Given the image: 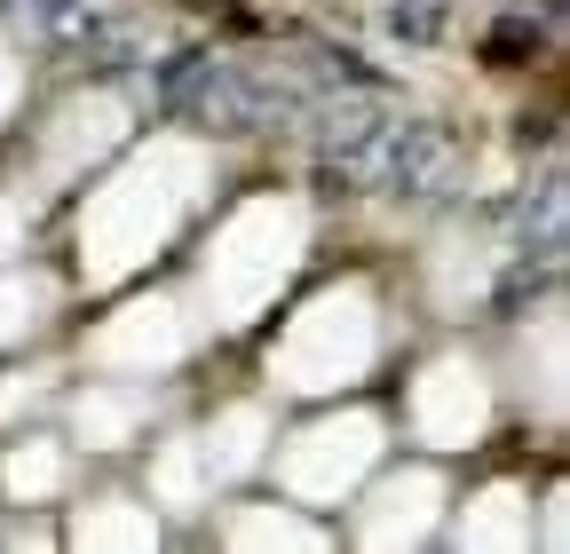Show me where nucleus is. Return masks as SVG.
<instances>
[{"label": "nucleus", "mask_w": 570, "mask_h": 554, "mask_svg": "<svg viewBox=\"0 0 570 554\" xmlns=\"http://www.w3.org/2000/svg\"><path fill=\"white\" fill-rule=\"evenodd\" d=\"M206 190V151L183 144V135H159L151 151H135L104 190H88L80 215V277L88 286H119L151 261L175 222L190 215V198Z\"/></svg>", "instance_id": "f257e3e1"}, {"label": "nucleus", "mask_w": 570, "mask_h": 554, "mask_svg": "<svg viewBox=\"0 0 570 554\" xmlns=\"http://www.w3.org/2000/svg\"><path fill=\"white\" fill-rule=\"evenodd\" d=\"M302 238H309V222H302L294 198H246L206 246V301H214V317L254 325L277 301V286L294 277Z\"/></svg>", "instance_id": "f03ea898"}, {"label": "nucleus", "mask_w": 570, "mask_h": 554, "mask_svg": "<svg viewBox=\"0 0 570 554\" xmlns=\"http://www.w3.org/2000/svg\"><path fill=\"white\" fill-rule=\"evenodd\" d=\"M373 349H381L373 294L365 286H325L294 325H285L277 357H269V380L294 388V396H325V388L365 380L373 373Z\"/></svg>", "instance_id": "7ed1b4c3"}, {"label": "nucleus", "mask_w": 570, "mask_h": 554, "mask_svg": "<svg viewBox=\"0 0 570 554\" xmlns=\"http://www.w3.org/2000/svg\"><path fill=\"white\" fill-rule=\"evenodd\" d=\"M373 459H381V421L373 412H333V421H317V428H302L285 444L277 483L294 499H341L373 475Z\"/></svg>", "instance_id": "20e7f679"}, {"label": "nucleus", "mask_w": 570, "mask_h": 554, "mask_svg": "<svg viewBox=\"0 0 570 554\" xmlns=\"http://www.w3.org/2000/svg\"><path fill=\"white\" fill-rule=\"evenodd\" d=\"M88 357L111 365V373H167V365L190 357V317H183V301H167V294L127 301L119 317H104V325L88 333Z\"/></svg>", "instance_id": "39448f33"}, {"label": "nucleus", "mask_w": 570, "mask_h": 554, "mask_svg": "<svg viewBox=\"0 0 570 554\" xmlns=\"http://www.w3.org/2000/svg\"><path fill=\"white\" fill-rule=\"evenodd\" d=\"M412 428H420V444H436V452L475 444L491 428V380L468 357H436L412 380Z\"/></svg>", "instance_id": "423d86ee"}, {"label": "nucleus", "mask_w": 570, "mask_h": 554, "mask_svg": "<svg viewBox=\"0 0 570 554\" xmlns=\"http://www.w3.org/2000/svg\"><path fill=\"white\" fill-rule=\"evenodd\" d=\"M436 515H444V475L436 467H396L373 492V507L356 515V538L365 546H420L436 531Z\"/></svg>", "instance_id": "0eeeda50"}, {"label": "nucleus", "mask_w": 570, "mask_h": 554, "mask_svg": "<svg viewBox=\"0 0 570 554\" xmlns=\"http://www.w3.org/2000/svg\"><path fill=\"white\" fill-rule=\"evenodd\" d=\"M127 135V103L119 96H71L56 119H48V144H40V159H48V175H80L88 159H104L111 144Z\"/></svg>", "instance_id": "6e6552de"}, {"label": "nucleus", "mask_w": 570, "mask_h": 554, "mask_svg": "<svg viewBox=\"0 0 570 554\" xmlns=\"http://www.w3.org/2000/svg\"><path fill=\"white\" fill-rule=\"evenodd\" d=\"M531 538V499L515 483H483L460 515V546H523Z\"/></svg>", "instance_id": "1a4fd4ad"}, {"label": "nucleus", "mask_w": 570, "mask_h": 554, "mask_svg": "<svg viewBox=\"0 0 570 554\" xmlns=\"http://www.w3.org/2000/svg\"><path fill=\"white\" fill-rule=\"evenodd\" d=\"M135 428H142V396L135 388H88L71 404V436L88 452H119V444H135Z\"/></svg>", "instance_id": "9d476101"}, {"label": "nucleus", "mask_w": 570, "mask_h": 554, "mask_svg": "<svg viewBox=\"0 0 570 554\" xmlns=\"http://www.w3.org/2000/svg\"><path fill=\"white\" fill-rule=\"evenodd\" d=\"M198 452H206L214 475H246V467H262V452H269V412H262V404H230Z\"/></svg>", "instance_id": "9b49d317"}, {"label": "nucleus", "mask_w": 570, "mask_h": 554, "mask_svg": "<svg viewBox=\"0 0 570 554\" xmlns=\"http://www.w3.org/2000/svg\"><path fill=\"white\" fill-rule=\"evenodd\" d=\"M0 483H9V499L40 507V499H56L63 483H71V459H63V444L24 436V444H9V459H0Z\"/></svg>", "instance_id": "f8f14e48"}, {"label": "nucleus", "mask_w": 570, "mask_h": 554, "mask_svg": "<svg viewBox=\"0 0 570 554\" xmlns=\"http://www.w3.org/2000/svg\"><path fill=\"white\" fill-rule=\"evenodd\" d=\"M71 538L80 546H159V515L142 499H96V507H80Z\"/></svg>", "instance_id": "ddd939ff"}, {"label": "nucleus", "mask_w": 570, "mask_h": 554, "mask_svg": "<svg viewBox=\"0 0 570 554\" xmlns=\"http://www.w3.org/2000/svg\"><path fill=\"white\" fill-rule=\"evenodd\" d=\"M151 499H159V507H198V499H206V452H198V436L159 444V459H151Z\"/></svg>", "instance_id": "4468645a"}, {"label": "nucleus", "mask_w": 570, "mask_h": 554, "mask_svg": "<svg viewBox=\"0 0 570 554\" xmlns=\"http://www.w3.org/2000/svg\"><path fill=\"white\" fill-rule=\"evenodd\" d=\"M223 538H230V546H325L317 523L285 515V507H238V515L223 523Z\"/></svg>", "instance_id": "2eb2a0df"}, {"label": "nucleus", "mask_w": 570, "mask_h": 554, "mask_svg": "<svg viewBox=\"0 0 570 554\" xmlns=\"http://www.w3.org/2000/svg\"><path fill=\"white\" fill-rule=\"evenodd\" d=\"M483 277H491V261H483L475 246H460V238H452V246L436 254V301H444V309L475 301V294H483Z\"/></svg>", "instance_id": "dca6fc26"}, {"label": "nucleus", "mask_w": 570, "mask_h": 554, "mask_svg": "<svg viewBox=\"0 0 570 554\" xmlns=\"http://www.w3.org/2000/svg\"><path fill=\"white\" fill-rule=\"evenodd\" d=\"M32 309H40V286H24V277H0V349L32 325Z\"/></svg>", "instance_id": "f3484780"}, {"label": "nucleus", "mask_w": 570, "mask_h": 554, "mask_svg": "<svg viewBox=\"0 0 570 554\" xmlns=\"http://www.w3.org/2000/svg\"><path fill=\"white\" fill-rule=\"evenodd\" d=\"M17 238H24V215H17V206H9V198H0V261H9V254H17Z\"/></svg>", "instance_id": "a211bd4d"}, {"label": "nucleus", "mask_w": 570, "mask_h": 554, "mask_svg": "<svg viewBox=\"0 0 570 554\" xmlns=\"http://www.w3.org/2000/svg\"><path fill=\"white\" fill-rule=\"evenodd\" d=\"M40 396V380H9V388H0V421H9V412H24Z\"/></svg>", "instance_id": "6ab92c4d"}, {"label": "nucleus", "mask_w": 570, "mask_h": 554, "mask_svg": "<svg viewBox=\"0 0 570 554\" xmlns=\"http://www.w3.org/2000/svg\"><path fill=\"white\" fill-rule=\"evenodd\" d=\"M9 103H17V56L0 48V119H9Z\"/></svg>", "instance_id": "aec40b11"}]
</instances>
